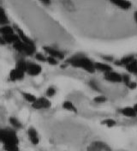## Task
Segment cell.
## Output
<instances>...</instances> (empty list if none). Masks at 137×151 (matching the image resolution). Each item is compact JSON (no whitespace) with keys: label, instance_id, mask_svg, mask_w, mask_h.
I'll list each match as a JSON object with an SVG mask.
<instances>
[{"label":"cell","instance_id":"6da1fadb","mask_svg":"<svg viewBox=\"0 0 137 151\" xmlns=\"http://www.w3.org/2000/svg\"><path fill=\"white\" fill-rule=\"evenodd\" d=\"M67 63L71 65L74 67L81 68L88 73H94L95 72L94 63L92 61L91 59H89L88 57L83 56L81 54L71 57L70 58H69L67 60Z\"/></svg>","mask_w":137,"mask_h":151},{"label":"cell","instance_id":"7a4b0ae2","mask_svg":"<svg viewBox=\"0 0 137 151\" xmlns=\"http://www.w3.org/2000/svg\"><path fill=\"white\" fill-rule=\"evenodd\" d=\"M0 141L4 143V146L18 145L19 143L16 132L10 128L1 129V131H0Z\"/></svg>","mask_w":137,"mask_h":151},{"label":"cell","instance_id":"3957f363","mask_svg":"<svg viewBox=\"0 0 137 151\" xmlns=\"http://www.w3.org/2000/svg\"><path fill=\"white\" fill-rule=\"evenodd\" d=\"M52 106L51 101L46 98V97H40L37 98L36 101L32 104L33 108L36 110H40V109H48Z\"/></svg>","mask_w":137,"mask_h":151},{"label":"cell","instance_id":"277c9868","mask_svg":"<svg viewBox=\"0 0 137 151\" xmlns=\"http://www.w3.org/2000/svg\"><path fill=\"white\" fill-rule=\"evenodd\" d=\"M87 151H112L110 148L109 145H107L105 142L100 141H96L92 142L91 144L88 147Z\"/></svg>","mask_w":137,"mask_h":151},{"label":"cell","instance_id":"5b68a950","mask_svg":"<svg viewBox=\"0 0 137 151\" xmlns=\"http://www.w3.org/2000/svg\"><path fill=\"white\" fill-rule=\"evenodd\" d=\"M41 72H42V68L39 65L35 63H27V71H26L27 75L36 76L39 75Z\"/></svg>","mask_w":137,"mask_h":151},{"label":"cell","instance_id":"8992f818","mask_svg":"<svg viewBox=\"0 0 137 151\" xmlns=\"http://www.w3.org/2000/svg\"><path fill=\"white\" fill-rule=\"evenodd\" d=\"M44 51L48 54V56L52 57V58H54L57 60V59L61 60V59H64V52H62L61 51H59V50H57V49H55L53 47H44Z\"/></svg>","mask_w":137,"mask_h":151},{"label":"cell","instance_id":"52a82bcc","mask_svg":"<svg viewBox=\"0 0 137 151\" xmlns=\"http://www.w3.org/2000/svg\"><path fill=\"white\" fill-rule=\"evenodd\" d=\"M14 30H15V33L18 35L19 39H20V40L22 42H23V43H25L27 45H34V42L17 26L14 25Z\"/></svg>","mask_w":137,"mask_h":151},{"label":"cell","instance_id":"ba28073f","mask_svg":"<svg viewBox=\"0 0 137 151\" xmlns=\"http://www.w3.org/2000/svg\"><path fill=\"white\" fill-rule=\"evenodd\" d=\"M105 79L110 83H121L123 81L122 75H120L118 72L115 71H109L107 73H105Z\"/></svg>","mask_w":137,"mask_h":151},{"label":"cell","instance_id":"9c48e42d","mask_svg":"<svg viewBox=\"0 0 137 151\" xmlns=\"http://www.w3.org/2000/svg\"><path fill=\"white\" fill-rule=\"evenodd\" d=\"M24 76L25 73L17 69L14 68L13 70H10L9 72V79L12 81V82H16V81H21L24 78Z\"/></svg>","mask_w":137,"mask_h":151},{"label":"cell","instance_id":"30bf717a","mask_svg":"<svg viewBox=\"0 0 137 151\" xmlns=\"http://www.w3.org/2000/svg\"><path fill=\"white\" fill-rule=\"evenodd\" d=\"M27 135H28L29 140H30V142H31L33 144L36 145V144H38V143L39 142V137L38 132H37V131L34 128L30 127V128L28 129V131H27Z\"/></svg>","mask_w":137,"mask_h":151},{"label":"cell","instance_id":"8fae6325","mask_svg":"<svg viewBox=\"0 0 137 151\" xmlns=\"http://www.w3.org/2000/svg\"><path fill=\"white\" fill-rule=\"evenodd\" d=\"M94 69H95V70H99V71L104 72V73H107V72L112 70L111 67L109 65L105 64V63H100V62L94 63Z\"/></svg>","mask_w":137,"mask_h":151},{"label":"cell","instance_id":"7c38bea8","mask_svg":"<svg viewBox=\"0 0 137 151\" xmlns=\"http://www.w3.org/2000/svg\"><path fill=\"white\" fill-rule=\"evenodd\" d=\"M22 53H24V54H26L27 56H31V55L36 53V47H35V45H27V44L23 43Z\"/></svg>","mask_w":137,"mask_h":151},{"label":"cell","instance_id":"4fadbf2b","mask_svg":"<svg viewBox=\"0 0 137 151\" xmlns=\"http://www.w3.org/2000/svg\"><path fill=\"white\" fill-rule=\"evenodd\" d=\"M111 3L122 9H128L132 5L131 3L127 0H114V1H111Z\"/></svg>","mask_w":137,"mask_h":151},{"label":"cell","instance_id":"5bb4252c","mask_svg":"<svg viewBox=\"0 0 137 151\" xmlns=\"http://www.w3.org/2000/svg\"><path fill=\"white\" fill-rule=\"evenodd\" d=\"M120 113L126 117H128V118H135L137 115L135 112V110H134V108L131 106H126V107L122 108L120 110Z\"/></svg>","mask_w":137,"mask_h":151},{"label":"cell","instance_id":"9a60e30c","mask_svg":"<svg viewBox=\"0 0 137 151\" xmlns=\"http://www.w3.org/2000/svg\"><path fill=\"white\" fill-rule=\"evenodd\" d=\"M2 37H3L4 42H5L6 44H12V45H13L14 43H16L17 40H20L18 37V35H17L16 33L10 34V35H4V36H2Z\"/></svg>","mask_w":137,"mask_h":151},{"label":"cell","instance_id":"2e32d148","mask_svg":"<svg viewBox=\"0 0 137 151\" xmlns=\"http://www.w3.org/2000/svg\"><path fill=\"white\" fill-rule=\"evenodd\" d=\"M15 33L14 28L10 25H4V26H1L0 28V35L1 36H4V35H8L10 34Z\"/></svg>","mask_w":137,"mask_h":151},{"label":"cell","instance_id":"e0dca14e","mask_svg":"<svg viewBox=\"0 0 137 151\" xmlns=\"http://www.w3.org/2000/svg\"><path fill=\"white\" fill-rule=\"evenodd\" d=\"M27 62L25 61V59H22V58H21V59H18L17 61H16V69H17L19 70H21V71H22V72H24V73H26V71H27Z\"/></svg>","mask_w":137,"mask_h":151},{"label":"cell","instance_id":"ac0fdd59","mask_svg":"<svg viewBox=\"0 0 137 151\" xmlns=\"http://www.w3.org/2000/svg\"><path fill=\"white\" fill-rule=\"evenodd\" d=\"M134 59H135V58H134V56H133V55H128V56L123 57V58H121V59L119 60L118 62H116L115 64H116V65H118L126 66L127 65H128L130 62H132Z\"/></svg>","mask_w":137,"mask_h":151},{"label":"cell","instance_id":"d6986e66","mask_svg":"<svg viewBox=\"0 0 137 151\" xmlns=\"http://www.w3.org/2000/svg\"><path fill=\"white\" fill-rule=\"evenodd\" d=\"M8 24H9V20L6 16V13H5L4 9L0 6V25L4 26V25H8Z\"/></svg>","mask_w":137,"mask_h":151},{"label":"cell","instance_id":"ffe728a7","mask_svg":"<svg viewBox=\"0 0 137 151\" xmlns=\"http://www.w3.org/2000/svg\"><path fill=\"white\" fill-rule=\"evenodd\" d=\"M126 70L130 73L137 74V60L134 59L132 62H130L128 65H126Z\"/></svg>","mask_w":137,"mask_h":151},{"label":"cell","instance_id":"44dd1931","mask_svg":"<svg viewBox=\"0 0 137 151\" xmlns=\"http://www.w3.org/2000/svg\"><path fill=\"white\" fill-rule=\"evenodd\" d=\"M63 107H64V109L67 110V111H70V112H74V113L77 112V109L75 106V105L71 101H64L63 103Z\"/></svg>","mask_w":137,"mask_h":151},{"label":"cell","instance_id":"7402d4cb","mask_svg":"<svg viewBox=\"0 0 137 151\" xmlns=\"http://www.w3.org/2000/svg\"><path fill=\"white\" fill-rule=\"evenodd\" d=\"M22 95H23V97H24V99L27 101V102H29V103L33 104L35 101H36L37 97L34 95V94H31V93H23L22 94Z\"/></svg>","mask_w":137,"mask_h":151},{"label":"cell","instance_id":"603a6c76","mask_svg":"<svg viewBox=\"0 0 137 151\" xmlns=\"http://www.w3.org/2000/svg\"><path fill=\"white\" fill-rule=\"evenodd\" d=\"M9 122L11 124V125L14 127V128H16V129H20L22 128V124L16 118H14V117H11L9 119Z\"/></svg>","mask_w":137,"mask_h":151},{"label":"cell","instance_id":"cb8c5ba5","mask_svg":"<svg viewBox=\"0 0 137 151\" xmlns=\"http://www.w3.org/2000/svg\"><path fill=\"white\" fill-rule=\"evenodd\" d=\"M102 124H105V125H106L107 127H113V126H115L116 125V121L114 120V119H105V120H103L102 122H101Z\"/></svg>","mask_w":137,"mask_h":151},{"label":"cell","instance_id":"d4e9b609","mask_svg":"<svg viewBox=\"0 0 137 151\" xmlns=\"http://www.w3.org/2000/svg\"><path fill=\"white\" fill-rule=\"evenodd\" d=\"M46 94L47 97H53L56 94V88L53 87H49L46 91Z\"/></svg>","mask_w":137,"mask_h":151},{"label":"cell","instance_id":"484cf974","mask_svg":"<svg viewBox=\"0 0 137 151\" xmlns=\"http://www.w3.org/2000/svg\"><path fill=\"white\" fill-rule=\"evenodd\" d=\"M93 101L96 102V103H104V102L106 101V98L104 95H99V96H97V97H95L93 99Z\"/></svg>","mask_w":137,"mask_h":151},{"label":"cell","instance_id":"4316f807","mask_svg":"<svg viewBox=\"0 0 137 151\" xmlns=\"http://www.w3.org/2000/svg\"><path fill=\"white\" fill-rule=\"evenodd\" d=\"M5 151H19L18 145H8V146H4Z\"/></svg>","mask_w":137,"mask_h":151},{"label":"cell","instance_id":"83f0119b","mask_svg":"<svg viewBox=\"0 0 137 151\" xmlns=\"http://www.w3.org/2000/svg\"><path fill=\"white\" fill-rule=\"evenodd\" d=\"M46 62H47L49 65H57V63H58V61H57L56 58L49 56L46 57Z\"/></svg>","mask_w":137,"mask_h":151},{"label":"cell","instance_id":"f1b7e54d","mask_svg":"<svg viewBox=\"0 0 137 151\" xmlns=\"http://www.w3.org/2000/svg\"><path fill=\"white\" fill-rule=\"evenodd\" d=\"M35 58H36L38 61H40V62H46V56H45L43 53H35Z\"/></svg>","mask_w":137,"mask_h":151},{"label":"cell","instance_id":"f546056e","mask_svg":"<svg viewBox=\"0 0 137 151\" xmlns=\"http://www.w3.org/2000/svg\"><path fill=\"white\" fill-rule=\"evenodd\" d=\"M89 86L91 87L93 89H94V90H96V91H100V89L99 88L98 85H97V83H96L94 81H90V82H89Z\"/></svg>","mask_w":137,"mask_h":151},{"label":"cell","instance_id":"4dcf8cb0","mask_svg":"<svg viewBox=\"0 0 137 151\" xmlns=\"http://www.w3.org/2000/svg\"><path fill=\"white\" fill-rule=\"evenodd\" d=\"M122 79H123V81L122 82H123L125 84H126V86L129 83V82H130V79H129V76H128V75H127V74H125V75L122 76Z\"/></svg>","mask_w":137,"mask_h":151},{"label":"cell","instance_id":"1f68e13d","mask_svg":"<svg viewBox=\"0 0 137 151\" xmlns=\"http://www.w3.org/2000/svg\"><path fill=\"white\" fill-rule=\"evenodd\" d=\"M136 83H135V82H129V83H128V85H127V87H128L129 89H135L136 88Z\"/></svg>","mask_w":137,"mask_h":151},{"label":"cell","instance_id":"d6a6232c","mask_svg":"<svg viewBox=\"0 0 137 151\" xmlns=\"http://www.w3.org/2000/svg\"><path fill=\"white\" fill-rule=\"evenodd\" d=\"M103 59H105V61H113V57L111 56H103Z\"/></svg>","mask_w":137,"mask_h":151},{"label":"cell","instance_id":"836d02e7","mask_svg":"<svg viewBox=\"0 0 137 151\" xmlns=\"http://www.w3.org/2000/svg\"><path fill=\"white\" fill-rule=\"evenodd\" d=\"M6 43L4 42V39H3V37L0 35V45L1 46H4V45H5Z\"/></svg>","mask_w":137,"mask_h":151},{"label":"cell","instance_id":"e575fe53","mask_svg":"<svg viewBox=\"0 0 137 151\" xmlns=\"http://www.w3.org/2000/svg\"><path fill=\"white\" fill-rule=\"evenodd\" d=\"M133 108H134L135 112H136V114H137V104H136V105L134 106V107H133Z\"/></svg>","mask_w":137,"mask_h":151},{"label":"cell","instance_id":"d590c367","mask_svg":"<svg viewBox=\"0 0 137 151\" xmlns=\"http://www.w3.org/2000/svg\"><path fill=\"white\" fill-rule=\"evenodd\" d=\"M134 17H135V20H136V22H137V11L135 13V16H134Z\"/></svg>","mask_w":137,"mask_h":151},{"label":"cell","instance_id":"8d00e7d4","mask_svg":"<svg viewBox=\"0 0 137 151\" xmlns=\"http://www.w3.org/2000/svg\"><path fill=\"white\" fill-rule=\"evenodd\" d=\"M43 3H44L45 4H50L51 2H50V1H44Z\"/></svg>","mask_w":137,"mask_h":151},{"label":"cell","instance_id":"74e56055","mask_svg":"<svg viewBox=\"0 0 137 151\" xmlns=\"http://www.w3.org/2000/svg\"><path fill=\"white\" fill-rule=\"evenodd\" d=\"M0 131H1V129H0ZM0 143H1V141H0Z\"/></svg>","mask_w":137,"mask_h":151}]
</instances>
